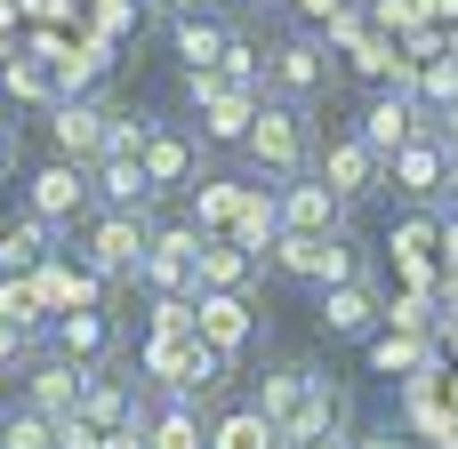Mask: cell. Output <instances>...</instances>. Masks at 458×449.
Wrapping results in <instances>:
<instances>
[{
    "mask_svg": "<svg viewBox=\"0 0 458 449\" xmlns=\"http://www.w3.org/2000/svg\"><path fill=\"white\" fill-rule=\"evenodd\" d=\"M242 153H250V169H266V177H298V169H314V153H322L314 112L290 104V96H266L258 121H250V137H242Z\"/></svg>",
    "mask_w": 458,
    "mask_h": 449,
    "instance_id": "cell-1",
    "label": "cell"
},
{
    "mask_svg": "<svg viewBox=\"0 0 458 449\" xmlns=\"http://www.w3.org/2000/svg\"><path fill=\"white\" fill-rule=\"evenodd\" d=\"M145 249H153V209H89L81 225V257L121 289V281H145Z\"/></svg>",
    "mask_w": 458,
    "mask_h": 449,
    "instance_id": "cell-2",
    "label": "cell"
},
{
    "mask_svg": "<svg viewBox=\"0 0 458 449\" xmlns=\"http://www.w3.org/2000/svg\"><path fill=\"white\" fill-rule=\"evenodd\" d=\"M330 80H338V64H330V40H322L314 24H298V32H282V40L266 48V96L314 104Z\"/></svg>",
    "mask_w": 458,
    "mask_h": 449,
    "instance_id": "cell-3",
    "label": "cell"
},
{
    "mask_svg": "<svg viewBox=\"0 0 458 449\" xmlns=\"http://www.w3.org/2000/svg\"><path fill=\"white\" fill-rule=\"evenodd\" d=\"M266 257H274V273H290L306 289H330V281H354L362 273V257H354L346 233H274Z\"/></svg>",
    "mask_w": 458,
    "mask_h": 449,
    "instance_id": "cell-4",
    "label": "cell"
},
{
    "mask_svg": "<svg viewBox=\"0 0 458 449\" xmlns=\"http://www.w3.org/2000/svg\"><path fill=\"white\" fill-rule=\"evenodd\" d=\"M274 209H282V233H346V193L322 177V169H298L274 185Z\"/></svg>",
    "mask_w": 458,
    "mask_h": 449,
    "instance_id": "cell-5",
    "label": "cell"
},
{
    "mask_svg": "<svg viewBox=\"0 0 458 449\" xmlns=\"http://www.w3.org/2000/svg\"><path fill=\"white\" fill-rule=\"evenodd\" d=\"M145 289L153 297H193L201 289V225H153V249H145Z\"/></svg>",
    "mask_w": 458,
    "mask_h": 449,
    "instance_id": "cell-6",
    "label": "cell"
},
{
    "mask_svg": "<svg viewBox=\"0 0 458 449\" xmlns=\"http://www.w3.org/2000/svg\"><path fill=\"white\" fill-rule=\"evenodd\" d=\"M386 185L411 201V209H443V185H451V145L435 129H419L394 161H386Z\"/></svg>",
    "mask_w": 458,
    "mask_h": 449,
    "instance_id": "cell-7",
    "label": "cell"
},
{
    "mask_svg": "<svg viewBox=\"0 0 458 449\" xmlns=\"http://www.w3.org/2000/svg\"><path fill=\"white\" fill-rule=\"evenodd\" d=\"M24 209H32V217H48L56 233H64V225H81V217L97 209V193H89V169L56 153L48 169H32V185H24Z\"/></svg>",
    "mask_w": 458,
    "mask_h": 449,
    "instance_id": "cell-8",
    "label": "cell"
},
{
    "mask_svg": "<svg viewBox=\"0 0 458 449\" xmlns=\"http://www.w3.org/2000/svg\"><path fill=\"white\" fill-rule=\"evenodd\" d=\"M419 129H435V121L419 112V96H411V88H378V96L362 104V121H354V137H362L378 161H394V153H403Z\"/></svg>",
    "mask_w": 458,
    "mask_h": 449,
    "instance_id": "cell-9",
    "label": "cell"
},
{
    "mask_svg": "<svg viewBox=\"0 0 458 449\" xmlns=\"http://www.w3.org/2000/svg\"><path fill=\"white\" fill-rule=\"evenodd\" d=\"M105 129H113V104L105 96H56L48 104V137H56V153L64 161H105Z\"/></svg>",
    "mask_w": 458,
    "mask_h": 449,
    "instance_id": "cell-10",
    "label": "cell"
},
{
    "mask_svg": "<svg viewBox=\"0 0 458 449\" xmlns=\"http://www.w3.org/2000/svg\"><path fill=\"white\" fill-rule=\"evenodd\" d=\"M137 161H145L153 193H193V177H201V137L177 129V121H153V137H145Z\"/></svg>",
    "mask_w": 458,
    "mask_h": 449,
    "instance_id": "cell-11",
    "label": "cell"
},
{
    "mask_svg": "<svg viewBox=\"0 0 458 449\" xmlns=\"http://www.w3.org/2000/svg\"><path fill=\"white\" fill-rule=\"evenodd\" d=\"M48 345H56V353H72L81 370H105V362L121 353V321H113L105 305H72V313H56V321H48Z\"/></svg>",
    "mask_w": 458,
    "mask_h": 449,
    "instance_id": "cell-12",
    "label": "cell"
},
{
    "mask_svg": "<svg viewBox=\"0 0 458 449\" xmlns=\"http://www.w3.org/2000/svg\"><path fill=\"white\" fill-rule=\"evenodd\" d=\"M193 329H201L217 353H242V345L258 337V321H250V297H242V289H193Z\"/></svg>",
    "mask_w": 458,
    "mask_h": 449,
    "instance_id": "cell-13",
    "label": "cell"
},
{
    "mask_svg": "<svg viewBox=\"0 0 458 449\" xmlns=\"http://www.w3.org/2000/svg\"><path fill=\"white\" fill-rule=\"evenodd\" d=\"M314 169H322V177H330L346 201H370V193L386 185V161H378L362 137H338V145H322V153H314Z\"/></svg>",
    "mask_w": 458,
    "mask_h": 449,
    "instance_id": "cell-14",
    "label": "cell"
},
{
    "mask_svg": "<svg viewBox=\"0 0 458 449\" xmlns=\"http://www.w3.org/2000/svg\"><path fill=\"white\" fill-rule=\"evenodd\" d=\"M89 193H97V209H153V201H161L137 153H105V161H89Z\"/></svg>",
    "mask_w": 458,
    "mask_h": 449,
    "instance_id": "cell-15",
    "label": "cell"
},
{
    "mask_svg": "<svg viewBox=\"0 0 458 449\" xmlns=\"http://www.w3.org/2000/svg\"><path fill=\"white\" fill-rule=\"evenodd\" d=\"M0 96H16V104H56V96H64L56 48H16V56L0 64Z\"/></svg>",
    "mask_w": 458,
    "mask_h": 449,
    "instance_id": "cell-16",
    "label": "cell"
},
{
    "mask_svg": "<svg viewBox=\"0 0 458 449\" xmlns=\"http://www.w3.org/2000/svg\"><path fill=\"white\" fill-rule=\"evenodd\" d=\"M378 313H386V305H378V289H370L362 273L322 289V329H330V337H378Z\"/></svg>",
    "mask_w": 458,
    "mask_h": 449,
    "instance_id": "cell-17",
    "label": "cell"
},
{
    "mask_svg": "<svg viewBox=\"0 0 458 449\" xmlns=\"http://www.w3.org/2000/svg\"><path fill=\"white\" fill-rule=\"evenodd\" d=\"M81 386H89V370H81L72 353H40L32 378H24V402L48 410V418H72V410H81Z\"/></svg>",
    "mask_w": 458,
    "mask_h": 449,
    "instance_id": "cell-18",
    "label": "cell"
},
{
    "mask_svg": "<svg viewBox=\"0 0 458 449\" xmlns=\"http://www.w3.org/2000/svg\"><path fill=\"white\" fill-rule=\"evenodd\" d=\"M225 40H233V24H225V16H201V8H177V16H169V48H177V64H185V72L217 64V56H225Z\"/></svg>",
    "mask_w": 458,
    "mask_h": 449,
    "instance_id": "cell-19",
    "label": "cell"
},
{
    "mask_svg": "<svg viewBox=\"0 0 458 449\" xmlns=\"http://www.w3.org/2000/svg\"><path fill=\"white\" fill-rule=\"evenodd\" d=\"M258 249L250 241H233V233H201V289H242L250 297V281H258Z\"/></svg>",
    "mask_w": 458,
    "mask_h": 449,
    "instance_id": "cell-20",
    "label": "cell"
},
{
    "mask_svg": "<svg viewBox=\"0 0 458 449\" xmlns=\"http://www.w3.org/2000/svg\"><path fill=\"white\" fill-rule=\"evenodd\" d=\"M40 257H56V225L48 217H16V225H0V281H24V273H40Z\"/></svg>",
    "mask_w": 458,
    "mask_h": 449,
    "instance_id": "cell-21",
    "label": "cell"
},
{
    "mask_svg": "<svg viewBox=\"0 0 458 449\" xmlns=\"http://www.w3.org/2000/svg\"><path fill=\"white\" fill-rule=\"evenodd\" d=\"M145 449H209L201 402H169L161 394V410H145Z\"/></svg>",
    "mask_w": 458,
    "mask_h": 449,
    "instance_id": "cell-22",
    "label": "cell"
},
{
    "mask_svg": "<svg viewBox=\"0 0 458 449\" xmlns=\"http://www.w3.org/2000/svg\"><path fill=\"white\" fill-rule=\"evenodd\" d=\"M258 104H266V88H217V96H201V137L209 145H242L250 121H258Z\"/></svg>",
    "mask_w": 458,
    "mask_h": 449,
    "instance_id": "cell-23",
    "label": "cell"
},
{
    "mask_svg": "<svg viewBox=\"0 0 458 449\" xmlns=\"http://www.w3.org/2000/svg\"><path fill=\"white\" fill-rule=\"evenodd\" d=\"M72 418H89V426H145L137 394H129L113 370H89V386H81V410H72Z\"/></svg>",
    "mask_w": 458,
    "mask_h": 449,
    "instance_id": "cell-24",
    "label": "cell"
},
{
    "mask_svg": "<svg viewBox=\"0 0 458 449\" xmlns=\"http://www.w3.org/2000/svg\"><path fill=\"white\" fill-rule=\"evenodd\" d=\"M306 378H314L306 362H282V370H266V378H258V410H266L282 434H290V426H298V410H306Z\"/></svg>",
    "mask_w": 458,
    "mask_h": 449,
    "instance_id": "cell-25",
    "label": "cell"
},
{
    "mask_svg": "<svg viewBox=\"0 0 458 449\" xmlns=\"http://www.w3.org/2000/svg\"><path fill=\"white\" fill-rule=\"evenodd\" d=\"M209 449H282V426H274L258 402H242V410L209 418Z\"/></svg>",
    "mask_w": 458,
    "mask_h": 449,
    "instance_id": "cell-26",
    "label": "cell"
},
{
    "mask_svg": "<svg viewBox=\"0 0 458 449\" xmlns=\"http://www.w3.org/2000/svg\"><path fill=\"white\" fill-rule=\"evenodd\" d=\"M411 96H419V112H427V121H435V112H451V104H458V48H451V56H443V48H435V56H419Z\"/></svg>",
    "mask_w": 458,
    "mask_h": 449,
    "instance_id": "cell-27",
    "label": "cell"
},
{
    "mask_svg": "<svg viewBox=\"0 0 458 449\" xmlns=\"http://www.w3.org/2000/svg\"><path fill=\"white\" fill-rule=\"evenodd\" d=\"M233 217H242V185L233 177H201L193 185V225L201 233H233Z\"/></svg>",
    "mask_w": 458,
    "mask_h": 449,
    "instance_id": "cell-28",
    "label": "cell"
},
{
    "mask_svg": "<svg viewBox=\"0 0 458 449\" xmlns=\"http://www.w3.org/2000/svg\"><path fill=\"white\" fill-rule=\"evenodd\" d=\"M56 64H64V96H89L113 72V48L105 40H81V48H56Z\"/></svg>",
    "mask_w": 458,
    "mask_h": 449,
    "instance_id": "cell-29",
    "label": "cell"
},
{
    "mask_svg": "<svg viewBox=\"0 0 458 449\" xmlns=\"http://www.w3.org/2000/svg\"><path fill=\"white\" fill-rule=\"evenodd\" d=\"M386 249H394V257H403V265H427V257H435V249H443V209H419V217H403V225H394V241H386Z\"/></svg>",
    "mask_w": 458,
    "mask_h": 449,
    "instance_id": "cell-30",
    "label": "cell"
},
{
    "mask_svg": "<svg viewBox=\"0 0 458 449\" xmlns=\"http://www.w3.org/2000/svg\"><path fill=\"white\" fill-rule=\"evenodd\" d=\"M370 370H378V378H411V370H427V337H419V329L370 337Z\"/></svg>",
    "mask_w": 458,
    "mask_h": 449,
    "instance_id": "cell-31",
    "label": "cell"
},
{
    "mask_svg": "<svg viewBox=\"0 0 458 449\" xmlns=\"http://www.w3.org/2000/svg\"><path fill=\"white\" fill-rule=\"evenodd\" d=\"M8 449H64V418H48V410H8Z\"/></svg>",
    "mask_w": 458,
    "mask_h": 449,
    "instance_id": "cell-32",
    "label": "cell"
},
{
    "mask_svg": "<svg viewBox=\"0 0 458 449\" xmlns=\"http://www.w3.org/2000/svg\"><path fill=\"white\" fill-rule=\"evenodd\" d=\"M145 137H153V112H121V104H113V129H105V153H145Z\"/></svg>",
    "mask_w": 458,
    "mask_h": 449,
    "instance_id": "cell-33",
    "label": "cell"
},
{
    "mask_svg": "<svg viewBox=\"0 0 458 449\" xmlns=\"http://www.w3.org/2000/svg\"><path fill=\"white\" fill-rule=\"evenodd\" d=\"M290 8H298V24H314V32H330V24H338V16H354L362 0H290Z\"/></svg>",
    "mask_w": 458,
    "mask_h": 449,
    "instance_id": "cell-34",
    "label": "cell"
},
{
    "mask_svg": "<svg viewBox=\"0 0 458 449\" xmlns=\"http://www.w3.org/2000/svg\"><path fill=\"white\" fill-rule=\"evenodd\" d=\"M443 281L458 289V209H443Z\"/></svg>",
    "mask_w": 458,
    "mask_h": 449,
    "instance_id": "cell-35",
    "label": "cell"
},
{
    "mask_svg": "<svg viewBox=\"0 0 458 449\" xmlns=\"http://www.w3.org/2000/svg\"><path fill=\"white\" fill-rule=\"evenodd\" d=\"M346 449H411V434H394V426H378V434H354Z\"/></svg>",
    "mask_w": 458,
    "mask_h": 449,
    "instance_id": "cell-36",
    "label": "cell"
},
{
    "mask_svg": "<svg viewBox=\"0 0 458 449\" xmlns=\"http://www.w3.org/2000/svg\"><path fill=\"white\" fill-rule=\"evenodd\" d=\"M282 449H346V434H282Z\"/></svg>",
    "mask_w": 458,
    "mask_h": 449,
    "instance_id": "cell-37",
    "label": "cell"
},
{
    "mask_svg": "<svg viewBox=\"0 0 458 449\" xmlns=\"http://www.w3.org/2000/svg\"><path fill=\"white\" fill-rule=\"evenodd\" d=\"M435 137H443V145L458 153V104H451V112H435Z\"/></svg>",
    "mask_w": 458,
    "mask_h": 449,
    "instance_id": "cell-38",
    "label": "cell"
},
{
    "mask_svg": "<svg viewBox=\"0 0 458 449\" xmlns=\"http://www.w3.org/2000/svg\"><path fill=\"white\" fill-rule=\"evenodd\" d=\"M145 8H153V16L169 24V16H177V8H193V0H145Z\"/></svg>",
    "mask_w": 458,
    "mask_h": 449,
    "instance_id": "cell-39",
    "label": "cell"
},
{
    "mask_svg": "<svg viewBox=\"0 0 458 449\" xmlns=\"http://www.w3.org/2000/svg\"><path fill=\"white\" fill-rule=\"evenodd\" d=\"M0 169H16V129H0Z\"/></svg>",
    "mask_w": 458,
    "mask_h": 449,
    "instance_id": "cell-40",
    "label": "cell"
},
{
    "mask_svg": "<svg viewBox=\"0 0 458 449\" xmlns=\"http://www.w3.org/2000/svg\"><path fill=\"white\" fill-rule=\"evenodd\" d=\"M443 209H458V153H451V185H443Z\"/></svg>",
    "mask_w": 458,
    "mask_h": 449,
    "instance_id": "cell-41",
    "label": "cell"
},
{
    "mask_svg": "<svg viewBox=\"0 0 458 449\" xmlns=\"http://www.w3.org/2000/svg\"><path fill=\"white\" fill-rule=\"evenodd\" d=\"M435 16H458V0H435Z\"/></svg>",
    "mask_w": 458,
    "mask_h": 449,
    "instance_id": "cell-42",
    "label": "cell"
},
{
    "mask_svg": "<svg viewBox=\"0 0 458 449\" xmlns=\"http://www.w3.org/2000/svg\"><path fill=\"white\" fill-rule=\"evenodd\" d=\"M443 449H458V426H451V434H443Z\"/></svg>",
    "mask_w": 458,
    "mask_h": 449,
    "instance_id": "cell-43",
    "label": "cell"
},
{
    "mask_svg": "<svg viewBox=\"0 0 458 449\" xmlns=\"http://www.w3.org/2000/svg\"><path fill=\"white\" fill-rule=\"evenodd\" d=\"M0 449H8V418H0Z\"/></svg>",
    "mask_w": 458,
    "mask_h": 449,
    "instance_id": "cell-44",
    "label": "cell"
},
{
    "mask_svg": "<svg viewBox=\"0 0 458 449\" xmlns=\"http://www.w3.org/2000/svg\"><path fill=\"white\" fill-rule=\"evenodd\" d=\"M266 8H290V0H266Z\"/></svg>",
    "mask_w": 458,
    "mask_h": 449,
    "instance_id": "cell-45",
    "label": "cell"
},
{
    "mask_svg": "<svg viewBox=\"0 0 458 449\" xmlns=\"http://www.w3.org/2000/svg\"><path fill=\"white\" fill-rule=\"evenodd\" d=\"M233 8H250V0H233Z\"/></svg>",
    "mask_w": 458,
    "mask_h": 449,
    "instance_id": "cell-46",
    "label": "cell"
}]
</instances>
